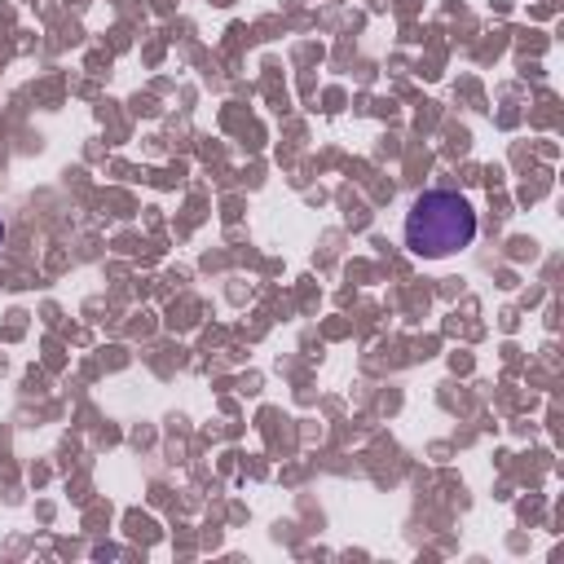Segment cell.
Masks as SVG:
<instances>
[{"instance_id": "6da1fadb", "label": "cell", "mask_w": 564, "mask_h": 564, "mask_svg": "<svg viewBox=\"0 0 564 564\" xmlns=\"http://www.w3.org/2000/svg\"><path fill=\"white\" fill-rule=\"evenodd\" d=\"M476 212L458 189H423L405 212V247L423 260H445L471 247Z\"/></svg>"}, {"instance_id": "7a4b0ae2", "label": "cell", "mask_w": 564, "mask_h": 564, "mask_svg": "<svg viewBox=\"0 0 564 564\" xmlns=\"http://www.w3.org/2000/svg\"><path fill=\"white\" fill-rule=\"evenodd\" d=\"M0 242H4V220H0Z\"/></svg>"}]
</instances>
